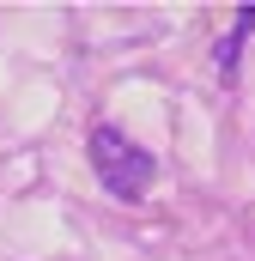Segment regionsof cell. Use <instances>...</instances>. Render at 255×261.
I'll use <instances>...</instances> for the list:
<instances>
[{"label":"cell","instance_id":"6da1fadb","mask_svg":"<svg viewBox=\"0 0 255 261\" xmlns=\"http://www.w3.org/2000/svg\"><path fill=\"white\" fill-rule=\"evenodd\" d=\"M85 152H91V170H97V182H104L116 200H146L152 176H158V158H152L146 146H134L122 128H110V122H104V128H91Z\"/></svg>","mask_w":255,"mask_h":261}]
</instances>
